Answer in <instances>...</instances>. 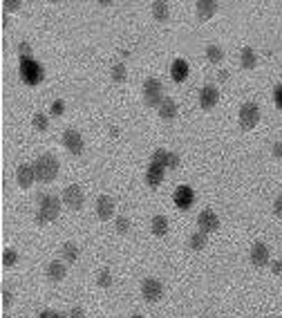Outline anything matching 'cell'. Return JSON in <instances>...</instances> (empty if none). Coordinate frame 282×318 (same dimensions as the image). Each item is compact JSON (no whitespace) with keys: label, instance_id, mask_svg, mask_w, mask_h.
I'll return each mask as SVG.
<instances>
[{"label":"cell","instance_id":"43","mask_svg":"<svg viewBox=\"0 0 282 318\" xmlns=\"http://www.w3.org/2000/svg\"><path fill=\"white\" fill-rule=\"evenodd\" d=\"M110 135H112V137H117V135H119V128L112 126V128H110Z\"/></svg>","mask_w":282,"mask_h":318},{"label":"cell","instance_id":"19","mask_svg":"<svg viewBox=\"0 0 282 318\" xmlns=\"http://www.w3.org/2000/svg\"><path fill=\"white\" fill-rule=\"evenodd\" d=\"M150 226H152V233H155L157 237H163L168 233V220L163 218V215H155L152 218V222H150Z\"/></svg>","mask_w":282,"mask_h":318},{"label":"cell","instance_id":"10","mask_svg":"<svg viewBox=\"0 0 282 318\" xmlns=\"http://www.w3.org/2000/svg\"><path fill=\"white\" fill-rule=\"evenodd\" d=\"M249 260L256 267H267L269 264V247L264 242H256L251 247V253H249Z\"/></svg>","mask_w":282,"mask_h":318},{"label":"cell","instance_id":"14","mask_svg":"<svg viewBox=\"0 0 282 318\" xmlns=\"http://www.w3.org/2000/svg\"><path fill=\"white\" fill-rule=\"evenodd\" d=\"M163 181V166L159 164H150L148 170H146V184L150 186V189H157Z\"/></svg>","mask_w":282,"mask_h":318},{"label":"cell","instance_id":"32","mask_svg":"<svg viewBox=\"0 0 282 318\" xmlns=\"http://www.w3.org/2000/svg\"><path fill=\"white\" fill-rule=\"evenodd\" d=\"M63 110H65V101L63 99H56L54 103H52V117H61V115H63Z\"/></svg>","mask_w":282,"mask_h":318},{"label":"cell","instance_id":"21","mask_svg":"<svg viewBox=\"0 0 282 318\" xmlns=\"http://www.w3.org/2000/svg\"><path fill=\"white\" fill-rule=\"evenodd\" d=\"M152 16H155V20H168V16H171V7H168V3H152Z\"/></svg>","mask_w":282,"mask_h":318},{"label":"cell","instance_id":"23","mask_svg":"<svg viewBox=\"0 0 282 318\" xmlns=\"http://www.w3.org/2000/svg\"><path fill=\"white\" fill-rule=\"evenodd\" d=\"M186 74H188V65H186V61H175L173 63V78L175 81H184Z\"/></svg>","mask_w":282,"mask_h":318},{"label":"cell","instance_id":"26","mask_svg":"<svg viewBox=\"0 0 282 318\" xmlns=\"http://www.w3.org/2000/svg\"><path fill=\"white\" fill-rule=\"evenodd\" d=\"M126 76H128L126 65H123V63H115V65H112V81L123 83V81H126Z\"/></svg>","mask_w":282,"mask_h":318},{"label":"cell","instance_id":"28","mask_svg":"<svg viewBox=\"0 0 282 318\" xmlns=\"http://www.w3.org/2000/svg\"><path fill=\"white\" fill-rule=\"evenodd\" d=\"M168 155H171V152H166L163 148H157L155 152H152V164H159V166L166 168L168 166Z\"/></svg>","mask_w":282,"mask_h":318},{"label":"cell","instance_id":"1","mask_svg":"<svg viewBox=\"0 0 282 318\" xmlns=\"http://www.w3.org/2000/svg\"><path fill=\"white\" fill-rule=\"evenodd\" d=\"M38 204H41V208H38V213H36V222L38 224L54 222V220L59 218V213H61L59 197L47 195V193H38Z\"/></svg>","mask_w":282,"mask_h":318},{"label":"cell","instance_id":"41","mask_svg":"<svg viewBox=\"0 0 282 318\" xmlns=\"http://www.w3.org/2000/svg\"><path fill=\"white\" fill-rule=\"evenodd\" d=\"M271 271L273 274H282V260H275V262L271 264Z\"/></svg>","mask_w":282,"mask_h":318},{"label":"cell","instance_id":"39","mask_svg":"<svg viewBox=\"0 0 282 318\" xmlns=\"http://www.w3.org/2000/svg\"><path fill=\"white\" fill-rule=\"evenodd\" d=\"M70 318H86V311H83L81 307H72Z\"/></svg>","mask_w":282,"mask_h":318},{"label":"cell","instance_id":"42","mask_svg":"<svg viewBox=\"0 0 282 318\" xmlns=\"http://www.w3.org/2000/svg\"><path fill=\"white\" fill-rule=\"evenodd\" d=\"M273 155L282 157V144H280V141H278V144H273Z\"/></svg>","mask_w":282,"mask_h":318},{"label":"cell","instance_id":"15","mask_svg":"<svg viewBox=\"0 0 282 318\" xmlns=\"http://www.w3.org/2000/svg\"><path fill=\"white\" fill-rule=\"evenodd\" d=\"M45 274H47V278L52 282H59V280H63V278H65L67 267L63 262H59V260H54V262L47 264V271H45Z\"/></svg>","mask_w":282,"mask_h":318},{"label":"cell","instance_id":"22","mask_svg":"<svg viewBox=\"0 0 282 318\" xmlns=\"http://www.w3.org/2000/svg\"><path fill=\"white\" fill-rule=\"evenodd\" d=\"M188 247L193 249V251H202V249L206 247V233H204V231H197V233L190 235Z\"/></svg>","mask_w":282,"mask_h":318},{"label":"cell","instance_id":"33","mask_svg":"<svg viewBox=\"0 0 282 318\" xmlns=\"http://www.w3.org/2000/svg\"><path fill=\"white\" fill-rule=\"evenodd\" d=\"M18 52H20V59H30V56H32V45L30 43H20Z\"/></svg>","mask_w":282,"mask_h":318},{"label":"cell","instance_id":"34","mask_svg":"<svg viewBox=\"0 0 282 318\" xmlns=\"http://www.w3.org/2000/svg\"><path fill=\"white\" fill-rule=\"evenodd\" d=\"M11 303H14V296H11V292L7 287H3V305H5V307H9Z\"/></svg>","mask_w":282,"mask_h":318},{"label":"cell","instance_id":"13","mask_svg":"<svg viewBox=\"0 0 282 318\" xmlns=\"http://www.w3.org/2000/svg\"><path fill=\"white\" fill-rule=\"evenodd\" d=\"M97 215H99V220H103V222L115 215V202H112L110 195H99V200H97Z\"/></svg>","mask_w":282,"mask_h":318},{"label":"cell","instance_id":"3","mask_svg":"<svg viewBox=\"0 0 282 318\" xmlns=\"http://www.w3.org/2000/svg\"><path fill=\"white\" fill-rule=\"evenodd\" d=\"M144 99H146V103H148L150 108H159L163 103V85H161L159 78H155V76L146 78V83H144Z\"/></svg>","mask_w":282,"mask_h":318},{"label":"cell","instance_id":"40","mask_svg":"<svg viewBox=\"0 0 282 318\" xmlns=\"http://www.w3.org/2000/svg\"><path fill=\"white\" fill-rule=\"evenodd\" d=\"M38 318H63V316L56 314V311H52V309H47V311H41V314H38Z\"/></svg>","mask_w":282,"mask_h":318},{"label":"cell","instance_id":"24","mask_svg":"<svg viewBox=\"0 0 282 318\" xmlns=\"http://www.w3.org/2000/svg\"><path fill=\"white\" fill-rule=\"evenodd\" d=\"M63 258L67 260V262H76V260H78V247L74 242L63 244Z\"/></svg>","mask_w":282,"mask_h":318},{"label":"cell","instance_id":"9","mask_svg":"<svg viewBox=\"0 0 282 318\" xmlns=\"http://www.w3.org/2000/svg\"><path fill=\"white\" fill-rule=\"evenodd\" d=\"M63 202L67 204V208H74V211H78V208L83 206V191L78 189L76 184L67 186V189L63 191Z\"/></svg>","mask_w":282,"mask_h":318},{"label":"cell","instance_id":"18","mask_svg":"<svg viewBox=\"0 0 282 318\" xmlns=\"http://www.w3.org/2000/svg\"><path fill=\"white\" fill-rule=\"evenodd\" d=\"M159 110V117L161 119H166V121H171V119L177 117V112H179V108L177 103H175V99H163V103L157 108Z\"/></svg>","mask_w":282,"mask_h":318},{"label":"cell","instance_id":"27","mask_svg":"<svg viewBox=\"0 0 282 318\" xmlns=\"http://www.w3.org/2000/svg\"><path fill=\"white\" fill-rule=\"evenodd\" d=\"M97 282H99V287H103V289H108V287L112 285V274H110V269H108V267H103V269L99 271Z\"/></svg>","mask_w":282,"mask_h":318},{"label":"cell","instance_id":"12","mask_svg":"<svg viewBox=\"0 0 282 318\" xmlns=\"http://www.w3.org/2000/svg\"><path fill=\"white\" fill-rule=\"evenodd\" d=\"M16 179H18V186L30 189L34 181H36V170H34V166H30V164H22V166H18V170H16Z\"/></svg>","mask_w":282,"mask_h":318},{"label":"cell","instance_id":"31","mask_svg":"<svg viewBox=\"0 0 282 318\" xmlns=\"http://www.w3.org/2000/svg\"><path fill=\"white\" fill-rule=\"evenodd\" d=\"M128 229H130V220L123 218V215H119V218H117V231L123 235V233H128Z\"/></svg>","mask_w":282,"mask_h":318},{"label":"cell","instance_id":"6","mask_svg":"<svg viewBox=\"0 0 282 318\" xmlns=\"http://www.w3.org/2000/svg\"><path fill=\"white\" fill-rule=\"evenodd\" d=\"M141 296H144L146 303H157L163 296V285L157 278H146L141 282Z\"/></svg>","mask_w":282,"mask_h":318},{"label":"cell","instance_id":"5","mask_svg":"<svg viewBox=\"0 0 282 318\" xmlns=\"http://www.w3.org/2000/svg\"><path fill=\"white\" fill-rule=\"evenodd\" d=\"M258 121H260V108H258V103H253V101L242 103V108H240V126L244 130H251Z\"/></svg>","mask_w":282,"mask_h":318},{"label":"cell","instance_id":"37","mask_svg":"<svg viewBox=\"0 0 282 318\" xmlns=\"http://www.w3.org/2000/svg\"><path fill=\"white\" fill-rule=\"evenodd\" d=\"M273 213L278 215V218H282V195L275 197V202H273Z\"/></svg>","mask_w":282,"mask_h":318},{"label":"cell","instance_id":"45","mask_svg":"<svg viewBox=\"0 0 282 318\" xmlns=\"http://www.w3.org/2000/svg\"><path fill=\"white\" fill-rule=\"evenodd\" d=\"M3 318H11V316H7V314H5V316H3Z\"/></svg>","mask_w":282,"mask_h":318},{"label":"cell","instance_id":"4","mask_svg":"<svg viewBox=\"0 0 282 318\" xmlns=\"http://www.w3.org/2000/svg\"><path fill=\"white\" fill-rule=\"evenodd\" d=\"M20 76H22V81L25 83L36 85V83L43 81L45 72H43V67L30 56V59H20Z\"/></svg>","mask_w":282,"mask_h":318},{"label":"cell","instance_id":"17","mask_svg":"<svg viewBox=\"0 0 282 318\" xmlns=\"http://www.w3.org/2000/svg\"><path fill=\"white\" fill-rule=\"evenodd\" d=\"M193 200H195V195L188 186H182V189H177V193H175V204H177L179 208H188L190 204H193Z\"/></svg>","mask_w":282,"mask_h":318},{"label":"cell","instance_id":"25","mask_svg":"<svg viewBox=\"0 0 282 318\" xmlns=\"http://www.w3.org/2000/svg\"><path fill=\"white\" fill-rule=\"evenodd\" d=\"M206 59L211 61V63H219V61L224 59L222 47H217V45H208L206 47Z\"/></svg>","mask_w":282,"mask_h":318},{"label":"cell","instance_id":"29","mask_svg":"<svg viewBox=\"0 0 282 318\" xmlns=\"http://www.w3.org/2000/svg\"><path fill=\"white\" fill-rule=\"evenodd\" d=\"M16 262H18V253H16L14 249H5V253H3V264H5V267H14Z\"/></svg>","mask_w":282,"mask_h":318},{"label":"cell","instance_id":"30","mask_svg":"<svg viewBox=\"0 0 282 318\" xmlns=\"http://www.w3.org/2000/svg\"><path fill=\"white\" fill-rule=\"evenodd\" d=\"M34 128H36V130H41V132H45V130H47V126H49V123H47V117H45L43 115V112H38V115H34Z\"/></svg>","mask_w":282,"mask_h":318},{"label":"cell","instance_id":"36","mask_svg":"<svg viewBox=\"0 0 282 318\" xmlns=\"http://www.w3.org/2000/svg\"><path fill=\"white\" fill-rule=\"evenodd\" d=\"M20 7H22V5L18 3V0H5V9H7V11H16Z\"/></svg>","mask_w":282,"mask_h":318},{"label":"cell","instance_id":"7","mask_svg":"<svg viewBox=\"0 0 282 318\" xmlns=\"http://www.w3.org/2000/svg\"><path fill=\"white\" fill-rule=\"evenodd\" d=\"M63 146L67 148V152H72V155H81L83 152V137L78 130H72L67 128L63 132Z\"/></svg>","mask_w":282,"mask_h":318},{"label":"cell","instance_id":"44","mask_svg":"<svg viewBox=\"0 0 282 318\" xmlns=\"http://www.w3.org/2000/svg\"><path fill=\"white\" fill-rule=\"evenodd\" d=\"M130 318H144V316H139V314H134V316H130Z\"/></svg>","mask_w":282,"mask_h":318},{"label":"cell","instance_id":"11","mask_svg":"<svg viewBox=\"0 0 282 318\" xmlns=\"http://www.w3.org/2000/svg\"><path fill=\"white\" fill-rule=\"evenodd\" d=\"M217 99H219V92L215 85H204V88L200 90V105L204 108V110H211L213 105H217Z\"/></svg>","mask_w":282,"mask_h":318},{"label":"cell","instance_id":"35","mask_svg":"<svg viewBox=\"0 0 282 318\" xmlns=\"http://www.w3.org/2000/svg\"><path fill=\"white\" fill-rule=\"evenodd\" d=\"M179 166V155L177 152H171V155H168V166L166 168H177Z\"/></svg>","mask_w":282,"mask_h":318},{"label":"cell","instance_id":"2","mask_svg":"<svg viewBox=\"0 0 282 318\" xmlns=\"http://www.w3.org/2000/svg\"><path fill=\"white\" fill-rule=\"evenodd\" d=\"M34 170H36V179L43 184H49L59 175V159L54 155H41L34 162Z\"/></svg>","mask_w":282,"mask_h":318},{"label":"cell","instance_id":"38","mask_svg":"<svg viewBox=\"0 0 282 318\" xmlns=\"http://www.w3.org/2000/svg\"><path fill=\"white\" fill-rule=\"evenodd\" d=\"M273 99H275V105H278L280 110H282V85H278V88H275V92H273Z\"/></svg>","mask_w":282,"mask_h":318},{"label":"cell","instance_id":"8","mask_svg":"<svg viewBox=\"0 0 282 318\" xmlns=\"http://www.w3.org/2000/svg\"><path fill=\"white\" fill-rule=\"evenodd\" d=\"M197 224H200V231H204V233H213V231H217L219 226V218L215 211H211V208H204V211L200 213V218H197Z\"/></svg>","mask_w":282,"mask_h":318},{"label":"cell","instance_id":"20","mask_svg":"<svg viewBox=\"0 0 282 318\" xmlns=\"http://www.w3.org/2000/svg\"><path fill=\"white\" fill-rule=\"evenodd\" d=\"M240 63H242V67H244V70H253V67L258 65L256 52H253L251 47H244V49H242V54H240Z\"/></svg>","mask_w":282,"mask_h":318},{"label":"cell","instance_id":"16","mask_svg":"<svg viewBox=\"0 0 282 318\" xmlns=\"http://www.w3.org/2000/svg\"><path fill=\"white\" fill-rule=\"evenodd\" d=\"M195 9H197L200 20H208L217 11V3H213V0H200V3L195 5Z\"/></svg>","mask_w":282,"mask_h":318}]
</instances>
